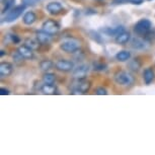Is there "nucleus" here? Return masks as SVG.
Segmentation results:
<instances>
[{
	"label": "nucleus",
	"instance_id": "obj_1",
	"mask_svg": "<svg viewBox=\"0 0 155 155\" xmlns=\"http://www.w3.org/2000/svg\"><path fill=\"white\" fill-rule=\"evenodd\" d=\"M114 78H115L116 83L122 86H130L134 83V77L129 72L126 71H120L116 73Z\"/></svg>",
	"mask_w": 155,
	"mask_h": 155
},
{
	"label": "nucleus",
	"instance_id": "obj_2",
	"mask_svg": "<svg viewBox=\"0 0 155 155\" xmlns=\"http://www.w3.org/2000/svg\"><path fill=\"white\" fill-rule=\"evenodd\" d=\"M60 48L63 50L66 53H75L76 51H78L80 48V43L79 41L75 39H66L64 40L60 45Z\"/></svg>",
	"mask_w": 155,
	"mask_h": 155
},
{
	"label": "nucleus",
	"instance_id": "obj_3",
	"mask_svg": "<svg viewBox=\"0 0 155 155\" xmlns=\"http://www.w3.org/2000/svg\"><path fill=\"white\" fill-rule=\"evenodd\" d=\"M152 28V23L149 19L143 18L140 19L138 22L135 25L134 27V31L137 35L139 36H144V35H147L149 31H150Z\"/></svg>",
	"mask_w": 155,
	"mask_h": 155
},
{
	"label": "nucleus",
	"instance_id": "obj_4",
	"mask_svg": "<svg viewBox=\"0 0 155 155\" xmlns=\"http://www.w3.org/2000/svg\"><path fill=\"white\" fill-rule=\"evenodd\" d=\"M89 81L85 79H76L74 83H72V93H85L90 89Z\"/></svg>",
	"mask_w": 155,
	"mask_h": 155
},
{
	"label": "nucleus",
	"instance_id": "obj_5",
	"mask_svg": "<svg viewBox=\"0 0 155 155\" xmlns=\"http://www.w3.org/2000/svg\"><path fill=\"white\" fill-rule=\"evenodd\" d=\"M25 9V4L19 5V6L13 7L12 9H10L9 11H8V13L6 14V15H5L4 21L12 22V21H14V20H16L20 15H21Z\"/></svg>",
	"mask_w": 155,
	"mask_h": 155
},
{
	"label": "nucleus",
	"instance_id": "obj_6",
	"mask_svg": "<svg viewBox=\"0 0 155 155\" xmlns=\"http://www.w3.org/2000/svg\"><path fill=\"white\" fill-rule=\"evenodd\" d=\"M42 30H44L47 33L54 35L59 31L60 30V25L56 20L54 19H47L42 25Z\"/></svg>",
	"mask_w": 155,
	"mask_h": 155
},
{
	"label": "nucleus",
	"instance_id": "obj_7",
	"mask_svg": "<svg viewBox=\"0 0 155 155\" xmlns=\"http://www.w3.org/2000/svg\"><path fill=\"white\" fill-rule=\"evenodd\" d=\"M55 67L57 70H59L61 72H70L74 69V63L72 61L69 60H58L55 63Z\"/></svg>",
	"mask_w": 155,
	"mask_h": 155
},
{
	"label": "nucleus",
	"instance_id": "obj_8",
	"mask_svg": "<svg viewBox=\"0 0 155 155\" xmlns=\"http://www.w3.org/2000/svg\"><path fill=\"white\" fill-rule=\"evenodd\" d=\"M88 71H89L88 66L82 64V65H79L76 67V68H74V70H73V77L75 79H85Z\"/></svg>",
	"mask_w": 155,
	"mask_h": 155
},
{
	"label": "nucleus",
	"instance_id": "obj_9",
	"mask_svg": "<svg viewBox=\"0 0 155 155\" xmlns=\"http://www.w3.org/2000/svg\"><path fill=\"white\" fill-rule=\"evenodd\" d=\"M46 9L48 10V12L52 15H58V14L62 13L64 8L62 6V4L60 2H50V3L47 4Z\"/></svg>",
	"mask_w": 155,
	"mask_h": 155
},
{
	"label": "nucleus",
	"instance_id": "obj_10",
	"mask_svg": "<svg viewBox=\"0 0 155 155\" xmlns=\"http://www.w3.org/2000/svg\"><path fill=\"white\" fill-rule=\"evenodd\" d=\"M36 36H37V39L38 41L42 44V45H46V44H49L50 42L52 41V35L47 33L44 30L42 31H38L36 33Z\"/></svg>",
	"mask_w": 155,
	"mask_h": 155
},
{
	"label": "nucleus",
	"instance_id": "obj_11",
	"mask_svg": "<svg viewBox=\"0 0 155 155\" xmlns=\"http://www.w3.org/2000/svg\"><path fill=\"white\" fill-rule=\"evenodd\" d=\"M13 71V66L11 63L8 62H2L0 64V76L2 78L3 77H7L9 76Z\"/></svg>",
	"mask_w": 155,
	"mask_h": 155
},
{
	"label": "nucleus",
	"instance_id": "obj_12",
	"mask_svg": "<svg viewBox=\"0 0 155 155\" xmlns=\"http://www.w3.org/2000/svg\"><path fill=\"white\" fill-rule=\"evenodd\" d=\"M17 51L19 52V54L25 58V59H33L34 58V50L28 48V46L23 45V46H20Z\"/></svg>",
	"mask_w": 155,
	"mask_h": 155
},
{
	"label": "nucleus",
	"instance_id": "obj_13",
	"mask_svg": "<svg viewBox=\"0 0 155 155\" xmlns=\"http://www.w3.org/2000/svg\"><path fill=\"white\" fill-rule=\"evenodd\" d=\"M155 78V73L151 67H148L143 72V79H144L146 84H150Z\"/></svg>",
	"mask_w": 155,
	"mask_h": 155
},
{
	"label": "nucleus",
	"instance_id": "obj_14",
	"mask_svg": "<svg viewBox=\"0 0 155 155\" xmlns=\"http://www.w3.org/2000/svg\"><path fill=\"white\" fill-rule=\"evenodd\" d=\"M101 31L104 34H106L107 36H118L120 33H122V31H124V27H117V28H102Z\"/></svg>",
	"mask_w": 155,
	"mask_h": 155
},
{
	"label": "nucleus",
	"instance_id": "obj_15",
	"mask_svg": "<svg viewBox=\"0 0 155 155\" xmlns=\"http://www.w3.org/2000/svg\"><path fill=\"white\" fill-rule=\"evenodd\" d=\"M131 39V35L128 33V31H122L120 33L118 36L116 37V42L119 44V45H125L127 44Z\"/></svg>",
	"mask_w": 155,
	"mask_h": 155
},
{
	"label": "nucleus",
	"instance_id": "obj_16",
	"mask_svg": "<svg viewBox=\"0 0 155 155\" xmlns=\"http://www.w3.org/2000/svg\"><path fill=\"white\" fill-rule=\"evenodd\" d=\"M22 20H23V23H25V25H31L37 20V15L34 11H28V12H25V14L23 15Z\"/></svg>",
	"mask_w": 155,
	"mask_h": 155
},
{
	"label": "nucleus",
	"instance_id": "obj_17",
	"mask_svg": "<svg viewBox=\"0 0 155 155\" xmlns=\"http://www.w3.org/2000/svg\"><path fill=\"white\" fill-rule=\"evenodd\" d=\"M130 58H131V53L129 51H126V50L120 51L119 53L116 55V59L120 61V62H126V61H129Z\"/></svg>",
	"mask_w": 155,
	"mask_h": 155
},
{
	"label": "nucleus",
	"instance_id": "obj_18",
	"mask_svg": "<svg viewBox=\"0 0 155 155\" xmlns=\"http://www.w3.org/2000/svg\"><path fill=\"white\" fill-rule=\"evenodd\" d=\"M131 46H132V48L136 49V50H142V49H145L146 44L144 41L142 39H140V38H134L132 40Z\"/></svg>",
	"mask_w": 155,
	"mask_h": 155
},
{
	"label": "nucleus",
	"instance_id": "obj_19",
	"mask_svg": "<svg viewBox=\"0 0 155 155\" xmlns=\"http://www.w3.org/2000/svg\"><path fill=\"white\" fill-rule=\"evenodd\" d=\"M43 93L45 94H54L57 91V87L54 85V84H44V85L41 87Z\"/></svg>",
	"mask_w": 155,
	"mask_h": 155
},
{
	"label": "nucleus",
	"instance_id": "obj_20",
	"mask_svg": "<svg viewBox=\"0 0 155 155\" xmlns=\"http://www.w3.org/2000/svg\"><path fill=\"white\" fill-rule=\"evenodd\" d=\"M40 42L38 41V39H33V38H28L27 40L25 41V46H28V48H31V49H33V50H37V49H39V47H40Z\"/></svg>",
	"mask_w": 155,
	"mask_h": 155
},
{
	"label": "nucleus",
	"instance_id": "obj_21",
	"mask_svg": "<svg viewBox=\"0 0 155 155\" xmlns=\"http://www.w3.org/2000/svg\"><path fill=\"white\" fill-rule=\"evenodd\" d=\"M54 66L53 62L51 60H43L40 62V68L43 70V71H49L50 69H52Z\"/></svg>",
	"mask_w": 155,
	"mask_h": 155
},
{
	"label": "nucleus",
	"instance_id": "obj_22",
	"mask_svg": "<svg viewBox=\"0 0 155 155\" xmlns=\"http://www.w3.org/2000/svg\"><path fill=\"white\" fill-rule=\"evenodd\" d=\"M55 79H56V77L53 73H46L43 76V82L46 84H54Z\"/></svg>",
	"mask_w": 155,
	"mask_h": 155
},
{
	"label": "nucleus",
	"instance_id": "obj_23",
	"mask_svg": "<svg viewBox=\"0 0 155 155\" xmlns=\"http://www.w3.org/2000/svg\"><path fill=\"white\" fill-rule=\"evenodd\" d=\"M128 66H129V68H130V70L136 72V71H138V70L140 69V67H141V63L139 62L138 59H133L129 62Z\"/></svg>",
	"mask_w": 155,
	"mask_h": 155
},
{
	"label": "nucleus",
	"instance_id": "obj_24",
	"mask_svg": "<svg viewBox=\"0 0 155 155\" xmlns=\"http://www.w3.org/2000/svg\"><path fill=\"white\" fill-rule=\"evenodd\" d=\"M14 2H15V0H6V1H5V3H3L4 7H3V9H2V13H5L6 11L12 9V8H13L12 6H13Z\"/></svg>",
	"mask_w": 155,
	"mask_h": 155
},
{
	"label": "nucleus",
	"instance_id": "obj_25",
	"mask_svg": "<svg viewBox=\"0 0 155 155\" xmlns=\"http://www.w3.org/2000/svg\"><path fill=\"white\" fill-rule=\"evenodd\" d=\"M106 68H107L106 64H102L99 62L93 63V69L96 70V71H104V70H106Z\"/></svg>",
	"mask_w": 155,
	"mask_h": 155
},
{
	"label": "nucleus",
	"instance_id": "obj_26",
	"mask_svg": "<svg viewBox=\"0 0 155 155\" xmlns=\"http://www.w3.org/2000/svg\"><path fill=\"white\" fill-rule=\"evenodd\" d=\"M12 57H13V59H14V61H15L16 63L22 62L23 59H25V58H23V57L21 56V55L19 54V52H18V51L15 52V53H13V54H12Z\"/></svg>",
	"mask_w": 155,
	"mask_h": 155
},
{
	"label": "nucleus",
	"instance_id": "obj_27",
	"mask_svg": "<svg viewBox=\"0 0 155 155\" xmlns=\"http://www.w3.org/2000/svg\"><path fill=\"white\" fill-rule=\"evenodd\" d=\"M39 0H22V4H25V6H34L37 4V2Z\"/></svg>",
	"mask_w": 155,
	"mask_h": 155
},
{
	"label": "nucleus",
	"instance_id": "obj_28",
	"mask_svg": "<svg viewBox=\"0 0 155 155\" xmlns=\"http://www.w3.org/2000/svg\"><path fill=\"white\" fill-rule=\"evenodd\" d=\"M96 94H98V95H107V89L104 88V87H97V88H96Z\"/></svg>",
	"mask_w": 155,
	"mask_h": 155
},
{
	"label": "nucleus",
	"instance_id": "obj_29",
	"mask_svg": "<svg viewBox=\"0 0 155 155\" xmlns=\"http://www.w3.org/2000/svg\"><path fill=\"white\" fill-rule=\"evenodd\" d=\"M10 38H11V41H12V43H14V44L19 43V38L17 37L16 35H11Z\"/></svg>",
	"mask_w": 155,
	"mask_h": 155
},
{
	"label": "nucleus",
	"instance_id": "obj_30",
	"mask_svg": "<svg viewBox=\"0 0 155 155\" xmlns=\"http://www.w3.org/2000/svg\"><path fill=\"white\" fill-rule=\"evenodd\" d=\"M0 94H1V95L9 94V90L6 89V88H3V87H1V88H0Z\"/></svg>",
	"mask_w": 155,
	"mask_h": 155
},
{
	"label": "nucleus",
	"instance_id": "obj_31",
	"mask_svg": "<svg viewBox=\"0 0 155 155\" xmlns=\"http://www.w3.org/2000/svg\"><path fill=\"white\" fill-rule=\"evenodd\" d=\"M126 2H128V3H130V2H131V0H114V3H115V4L126 3Z\"/></svg>",
	"mask_w": 155,
	"mask_h": 155
},
{
	"label": "nucleus",
	"instance_id": "obj_32",
	"mask_svg": "<svg viewBox=\"0 0 155 155\" xmlns=\"http://www.w3.org/2000/svg\"><path fill=\"white\" fill-rule=\"evenodd\" d=\"M4 55H5L4 51H3V50H1V52H0V56H1V57H3Z\"/></svg>",
	"mask_w": 155,
	"mask_h": 155
}]
</instances>
